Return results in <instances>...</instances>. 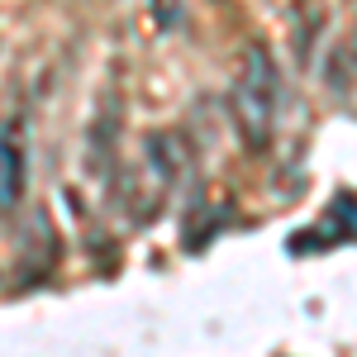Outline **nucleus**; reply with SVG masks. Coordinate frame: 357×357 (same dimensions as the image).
<instances>
[{"label":"nucleus","mask_w":357,"mask_h":357,"mask_svg":"<svg viewBox=\"0 0 357 357\" xmlns=\"http://www.w3.org/2000/svg\"><path fill=\"white\" fill-rule=\"evenodd\" d=\"M229 114L238 124L248 153H267L276 134V119H281V67L272 62L267 43H252L248 62L238 72V82L229 91Z\"/></svg>","instance_id":"1"},{"label":"nucleus","mask_w":357,"mask_h":357,"mask_svg":"<svg viewBox=\"0 0 357 357\" xmlns=\"http://www.w3.org/2000/svg\"><path fill=\"white\" fill-rule=\"evenodd\" d=\"M24 176H29V153L20 124H0V210H15L24 195Z\"/></svg>","instance_id":"2"},{"label":"nucleus","mask_w":357,"mask_h":357,"mask_svg":"<svg viewBox=\"0 0 357 357\" xmlns=\"http://www.w3.org/2000/svg\"><path fill=\"white\" fill-rule=\"evenodd\" d=\"M143 158H148V167H153V176L162 181V186H172V181H181L186 172H191V143L181 134H172V129H158V134H148V143H143Z\"/></svg>","instance_id":"3"},{"label":"nucleus","mask_w":357,"mask_h":357,"mask_svg":"<svg viewBox=\"0 0 357 357\" xmlns=\"http://www.w3.org/2000/svg\"><path fill=\"white\" fill-rule=\"evenodd\" d=\"M343 238H357V195H338L333 200V210H329V220L319 224V229H305V234H296L291 238V252H310V248H319V243H343Z\"/></svg>","instance_id":"4"}]
</instances>
